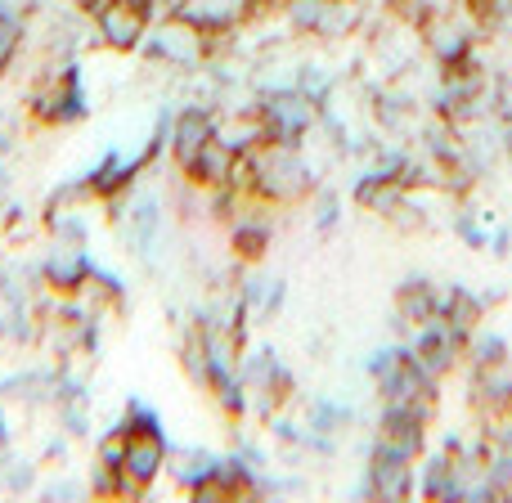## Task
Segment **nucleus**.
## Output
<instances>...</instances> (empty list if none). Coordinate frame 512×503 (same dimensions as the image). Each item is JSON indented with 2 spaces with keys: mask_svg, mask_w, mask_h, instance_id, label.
I'll list each match as a JSON object with an SVG mask.
<instances>
[{
  "mask_svg": "<svg viewBox=\"0 0 512 503\" xmlns=\"http://www.w3.org/2000/svg\"><path fill=\"white\" fill-rule=\"evenodd\" d=\"M248 162H252V198L265 203L270 212H279V207H301L315 198L319 167L306 158V144L265 140L256 153H248Z\"/></svg>",
  "mask_w": 512,
  "mask_h": 503,
  "instance_id": "f257e3e1",
  "label": "nucleus"
},
{
  "mask_svg": "<svg viewBox=\"0 0 512 503\" xmlns=\"http://www.w3.org/2000/svg\"><path fill=\"white\" fill-rule=\"evenodd\" d=\"M225 45L230 41H216V36L198 32L194 23H185L180 14H171V18H158V23L149 27V36H144L140 50L149 54V63H158V68L203 72L207 63H216V54H221Z\"/></svg>",
  "mask_w": 512,
  "mask_h": 503,
  "instance_id": "f03ea898",
  "label": "nucleus"
},
{
  "mask_svg": "<svg viewBox=\"0 0 512 503\" xmlns=\"http://www.w3.org/2000/svg\"><path fill=\"white\" fill-rule=\"evenodd\" d=\"M167 436L162 427H140L126 423V445L122 463H117V499H140L149 495V486L167 472Z\"/></svg>",
  "mask_w": 512,
  "mask_h": 503,
  "instance_id": "7ed1b4c3",
  "label": "nucleus"
},
{
  "mask_svg": "<svg viewBox=\"0 0 512 503\" xmlns=\"http://www.w3.org/2000/svg\"><path fill=\"white\" fill-rule=\"evenodd\" d=\"M418 41H423V54L436 68H454L468 54H477L481 27L472 23V14L463 5H436L418 27Z\"/></svg>",
  "mask_w": 512,
  "mask_h": 503,
  "instance_id": "20e7f679",
  "label": "nucleus"
},
{
  "mask_svg": "<svg viewBox=\"0 0 512 503\" xmlns=\"http://www.w3.org/2000/svg\"><path fill=\"white\" fill-rule=\"evenodd\" d=\"M256 113H261L265 135H270L274 144H306L310 135L319 131V104L297 86L261 90Z\"/></svg>",
  "mask_w": 512,
  "mask_h": 503,
  "instance_id": "39448f33",
  "label": "nucleus"
},
{
  "mask_svg": "<svg viewBox=\"0 0 512 503\" xmlns=\"http://www.w3.org/2000/svg\"><path fill=\"white\" fill-rule=\"evenodd\" d=\"M405 351L414 355V364L432 382H445L463 360H468V342H463V337H454L445 319H432V324L414 328V333H409V342H405Z\"/></svg>",
  "mask_w": 512,
  "mask_h": 503,
  "instance_id": "423d86ee",
  "label": "nucleus"
},
{
  "mask_svg": "<svg viewBox=\"0 0 512 503\" xmlns=\"http://www.w3.org/2000/svg\"><path fill=\"white\" fill-rule=\"evenodd\" d=\"M90 18H95L99 45H108V50H117V54H135L153 27L149 9H144L140 0H104Z\"/></svg>",
  "mask_w": 512,
  "mask_h": 503,
  "instance_id": "0eeeda50",
  "label": "nucleus"
},
{
  "mask_svg": "<svg viewBox=\"0 0 512 503\" xmlns=\"http://www.w3.org/2000/svg\"><path fill=\"white\" fill-rule=\"evenodd\" d=\"M176 14L185 23H194L198 32L216 36V41H230L234 32H243L248 23L265 18V9L256 0H180Z\"/></svg>",
  "mask_w": 512,
  "mask_h": 503,
  "instance_id": "6e6552de",
  "label": "nucleus"
},
{
  "mask_svg": "<svg viewBox=\"0 0 512 503\" xmlns=\"http://www.w3.org/2000/svg\"><path fill=\"white\" fill-rule=\"evenodd\" d=\"M212 135H216V108H207V104L180 108V113L171 117V131H167V149H171L176 171H185Z\"/></svg>",
  "mask_w": 512,
  "mask_h": 503,
  "instance_id": "1a4fd4ad",
  "label": "nucleus"
},
{
  "mask_svg": "<svg viewBox=\"0 0 512 503\" xmlns=\"http://www.w3.org/2000/svg\"><path fill=\"white\" fill-rule=\"evenodd\" d=\"M364 495L369 499H414L418 495V463L387 459V454H369V472H364Z\"/></svg>",
  "mask_w": 512,
  "mask_h": 503,
  "instance_id": "9d476101",
  "label": "nucleus"
},
{
  "mask_svg": "<svg viewBox=\"0 0 512 503\" xmlns=\"http://www.w3.org/2000/svg\"><path fill=\"white\" fill-rule=\"evenodd\" d=\"M234 167H239V153L225 149V144L212 135V140L198 149V158L189 162L180 176H185L198 194H216V189H230L234 185Z\"/></svg>",
  "mask_w": 512,
  "mask_h": 503,
  "instance_id": "9b49d317",
  "label": "nucleus"
},
{
  "mask_svg": "<svg viewBox=\"0 0 512 503\" xmlns=\"http://www.w3.org/2000/svg\"><path fill=\"white\" fill-rule=\"evenodd\" d=\"M441 319V292L423 279V274H409L396 288V328L400 333H414V328Z\"/></svg>",
  "mask_w": 512,
  "mask_h": 503,
  "instance_id": "f8f14e48",
  "label": "nucleus"
},
{
  "mask_svg": "<svg viewBox=\"0 0 512 503\" xmlns=\"http://www.w3.org/2000/svg\"><path fill=\"white\" fill-rule=\"evenodd\" d=\"M441 319L450 324L454 337L472 342V337H477V328H481V319H486V297H477L472 288L454 283V288L441 292Z\"/></svg>",
  "mask_w": 512,
  "mask_h": 503,
  "instance_id": "ddd939ff",
  "label": "nucleus"
},
{
  "mask_svg": "<svg viewBox=\"0 0 512 503\" xmlns=\"http://www.w3.org/2000/svg\"><path fill=\"white\" fill-rule=\"evenodd\" d=\"M405 194H409V189L400 185V176H387V171L369 167L360 180H355V189H351V203L360 207V212L387 216L396 203H405Z\"/></svg>",
  "mask_w": 512,
  "mask_h": 503,
  "instance_id": "4468645a",
  "label": "nucleus"
},
{
  "mask_svg": "<svg viewBox=\"0 0 512 503\" xmlns=\"http://www.w3.org/2000/svg\"><path fill=\"white\" fill-rule=\"evenodd\" d=\"M221 468V459L216 454H207V450H180V454H167V472L176 477V486L180 490H189L194 495L198 486H203L212 472Z\"/></svg>",
  "mask_w": 512,
  "mask_h": 503,
  "instance_id": "2eb2a0df",
  "label": "nucleus"
},
{
  "mask_svg": "<svg viewBox=\"0 0 512 503\" xmlns=\"http://www.w3.org/2000/svg\"><path fill=\"white\" fill-rule=\"evenodd\" d=\"M468 360L472 364H495V360H508V342L499 333H481L477 328V337L468 342Z\"/></svg>",
  "mask_w": 512,
  "mask_h": 503,
  "instance_id": "dca6fc26",
  "label": "nucleus"
},
{
  "mask_svg": "<svg viewBox=\"0 0 512 503\" xmlns=\"http://www.w3.org/2000/svg\"><path fill=\"white\" fill-rule=\"evenodd\" d=\"M400 355H405V346H378V351L369 355V364H364V369H369V378L378 382L382 373H391L400 364Z\"/></svg>",
  "mask_w": 512,
  "mask_h": 503,
  "instance_id": "f3484780",
  "label": "nucleus"
},
{
  "mask_svg": "<svg viewBox=\"0 0 512 503\" xmlns=\"http://www.w3.org/2000/svg\"><path fill=\"white\" fill-rule=\"evenodd\" d=\"M315 225H319V230H333V225H337V198L333 194H319V189H315Z\"/></svg>",
  "mask_w": 512,
  "mask_h": 503,
  "instance_id": "a211bd4d",
  "label": "nucleus"
},
{
  "mask_svg": "<svg viewBox=\"0 0 512 503\" xmlns=\"http://www.w3.org/2000/svg\"><path fill=\"white\" fill-rule=\"evenodd\" d=\"M274 5H283V0H274Z\"/></svg>",
  "mask_w": 512,
  "mask_h": 503,
  "instance_id": "6ab92c4d",
  "label": "nucleus"
}]
</instances>
